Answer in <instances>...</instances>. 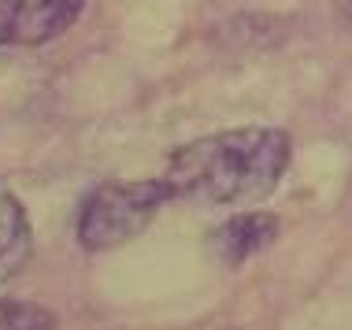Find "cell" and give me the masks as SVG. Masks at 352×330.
I'll use <instances>...</instances> for the list:
<instances>
[{"instance_id": "1", "label": "cell", "mask_w": 352, "mask_h": 330, "mask_svg": "<svg viewBox=\"0 0 352 330\" xmlns=\"http://www.w3.org/2000/svg\"><path fill=\"white\" fill-rule=\"evenodd\" d=\"M289 164V134L271 126H241L197 138L167 160L175 197L208 204H256L282 182Z\"/></svg>"}, {"instance_id": "2", "label": "cell", "mask_w": 352, "mask_h": 330, "mask_svg": "<svg viewBox=\"0 0 352 330\" xmlns=\"http://www.w3.org/2000/svg\"><path fill=\"white\" fill-rule=\"evenodd\" d=\"M167 178H145V182H104L82 201L78 212V241L89 252H108L134 241L170 201Z\"/></svg>"}, {"instance_id": "3", "label": "cell", "mask_w": 352, "mask_h": 330, "mask_svg": "<svg viewBox=\"0 0 352 330\" xmlns=\"http://www.w3.org/2000/svg\"><path fill=\"white\" fill-rule=\"evenodd\" d=\"M85 0H0V49H34L82 15Z\"/></svg>"}, {"instance_id": "4", "label": "cell", "mask_w": 352, "mask_h": 330, "mask_svg": "<svg viewBox=\"0 0 352 330\" xmlns=\"http://www.w3.org/2000/svg\"><path fill=\"white\" fill-rule=\"evenodd\" d=\"M274 238H278V219L274 215L245 212V215H234V219H226L219 226L212 245H215L219 256H223V263L237 267V263H245L256 252H263Z\"/></svg>"}, {"instance_id": "5", "label": "cell", "mask_w": 352, "mask_h": 330, "mask_svg": "<svg viewBox=\"0 0 352 330\" xmlns=\"http://www.w3.org/2000/svg\"><path fill=\"white\" fill-rule=\"evenodd\" d=\"M30 252V223L19 197L0 182V275L15 271Z\"/></svg>"}, {"instance_id": "6", "label": "cell", "mask_w": 352, "mask_h": 330, "mask_svg": "<svg viewBox=\"0 0 352 330\" xmlns=\"http://www.w3.org/2000/svg\"><path fill=\"white\" fill-rule=\"evenodd\" d=\"M56 327V316L49 308L23 305V300H0V330H45Z\"/></svg>"}, {"instance_id": "7", "label": "cell", "mask_w": 352, "mask_h": 330, "mask_svg": "<svg viewBox=\"0 0 352 330\" xmlns=\"http://www.w3.org/2000/svg\"><path fill=\"white\" fill-rule=\"evenodd\" d=\"M338 4H341V15H345V23L352 26V0H338Z\"/></svg>"}]
</instances>
